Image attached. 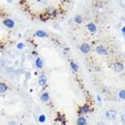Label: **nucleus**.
Returning <instances> with one entry per match:
<instances>
[{
    "label": "nucleus",
    "mask_w": 125,
    "mask_h": 125,
    "mask_svg": "<svg viewBox=\"0 0 125 125\" xmlns=\"http://www.w3.org/2000/svg\"><path fill=\"white\" fill-rule=\"evenodd\" d=\"M24 44H23V43H18V44H17V48L18 49H23V48H24Z\"/></svg>",
    "instance_id": "20"
},
{
    "label": "nucleus",
    "mask_w": 125,
    "mask_h": 125,
    "mask_svg": "<svg viewBox=\"0 0 125 125\" xmlns=\"http://www.w3.org/2000/svg\"><path fill=\"white\" fill-rule=\"evenodd\" d=\"M32 55H34V56L38 57V52H37V51H32Z\"/></svg>",
    "instance_id": "24"
},
{
    "label": "nucleus",
    "mask_w": 125,
    "mask_h": 125,
    "mask_svg": "<svg viewBox=\"0 0 125 125\" xmlns=\"http://www.w3.org/2000/svg\"><path fill=\"white\" fill-rule=\"evenodd\" d=\"M117 115H118V113H117L116 109H107L106 112H105V119L108 120V121H114L116 120L117 118Z\"/></svg>",
    "instance_id": "1"
},
{
    "label": "nucleus",
    "mask_w": 125,
    "mask_h": 125,
    "mask_svg": "<svg viewBox=\"0 0 125 125\" xmlns=\"http://www.w3.org/2000/svg\"><path fill=\"white\" fill-rule=\"evenodd\" d=\"M97 100H98L99 102H100V101H101V97H100V96H97Z\"/></svg>",
    "instance_id": "26"
},
{
    "label": "nucleus",
    "mask_w": 125,
    "mask_h": 125,
    "mask_svg": "<svg viewBox=\"0 0 125 125\" xmlns=\"http://www.w3.org/2000/svg\"><path fill=\"white\" fill-rule=\"evenodd\" d=\"M44 14L45 15H51L52 17H54V16L56 15V11H55V9H54L53 6H48V7H46Z\"/></svg>",
    "instance_id": "8"
},
{
    "label": "nucleus",
    "mask_w": 125,
    "mask_h": 125,
    "mask_svg": "<svg viewBox=\"0 0 125 125\" xmlns=\"http://www.w3.org/2000/svg\"><path fill=\"white\" fill-rule=\"evenodd\" d=\"M118 97H119V99L125 100V90H121V91L118 93Z\"/></svg>",
    "instance_id": "17"
},
{
    "label": "nucleus",
    "mask_w": 125,
    "mask_h": 125,
    "mask_svg": "<svg viewBox=\"0 0 125 125\" xmlns=\"http://www.w3.org/2000/svg\"><path fill=\"white\" fill-rule=\"evenodd\" d=\"M97 125H104V124H103L102 122H99V123H98V124H97Z\"/></svg>",
    "instance_id": "27"
},
{
    "label": "nucleus",
    "mask_w": 125,
    "mask_h": 125,
    "mask_svg": "<svg viewBox=\"0 0 125 125\" xmlns=\"http://www.w3.org/2000/svg\"><path fill=\"white\" fill-rule=\"evenodd\" d=\"M121 31H122L123 33H125V26H124V27H122V29H121Z\"/></svg>",
    "instance_id": "25"
},
{
    "label": "nucleus",
    "mask_w": 125,
    "mask_h": 125,
    "mask_svg": "<svg viewBox=\"0 0 125 125\" xmlns=\"http://www.w3.org/2000/svg\"><path fill=\"white\" fill-rule=\"evenodd\" d=\"M124 38H125V34H124Z\"/></svg>",
    "instance_id": "28"
},
{
    "label": "nucleus",
    "mask_w": 125,
    "mask_h": 125,
    "mask_svg": "<svg viewBox=\"0 0 125 125\" xmlns=\"http://www.w3.org/2000/svg\"><path fill=\"white\" fill-rule=\"evenodd\" d=\"M114 70L117 73H122L124 71V65L121 62H116L114 64Z\"/></svg>",
    "instance_id": "3"
},
{
    "label": "nucleus",
    "mask_w": 125,
    "mask_h": 125,
    "mask_svg": "<svg viewBox=\"0 0 125 125\" xmlns=\"http://www.w3.org/2000/svg\"><path fill=\"white\" fill-rule=\"evenodd\" d=\"M123 34H125V33H123Z\"/></svg>",
    "instance_id": "29"
},
{
    "label": "nucleus",
    "mask_w": 125,
    "mask_h": 125,
    "mask_svg": "<svg viewBox=\"0 0 125 125\" xmlns=\"http://www.w3.org/2000/svg\"><path fill=\"white\" fill-rule=\"evenodd\" d=\"M34 64H36V67H37L38 69H42V68H43V66H44L42 58H41V57H39V56L36 58V61H34Z\"/></svg>",
    "instance_id": "12"
},
{
    "label": "nucleus",
    "mask_w": 125,
    "mask_h": 125,
    "mask_svg": "<svg viewBox=\"0 0 125 125\" xmlns=\"http://www.w3.org/2000/svg\"><path fill=\"white\" fill-rule=\"evenodd\" d=\"M83 16L81 15H76L75 17H74V22L77 23V24H80V23H83Z\"/></svg>",
    "instance_id": "15"
},
{
    "label": "nucleus",
    "mask_w": 125,
    "mask_h": 125,
    "mask_svg": "<svg viewBox=\"0 0 125 125\" xmlns=\"http://www.w3.org/2000/svg\"><path fill=\"white\" fill-rule=\"evenodd\" d=\"M3 25H4L5 27H7V28H13V27L15 26V21L10 18H6V19L3 20Z\"/></svg>",
    "instance_id": "6"
},
{
    "label": "nucleus",
    "mask_w": 125,
    "mask_h": 125,
    "mask_svg": "<svg viewBox=\"0 0 125 125\" xmlns=\"http://www.w3.org/2000/svg\"><path fill=\"white\" fill-rule=\"evenodd\" d=\"M96 52L99 55H107V49L103 45H99L96 47Z\"/></svg>",
    "instance_id": "5"
},
{
    "label": "nucleus",
    "mask_w": 125,
    "mask_h": 125,
    "mask_svg": "<svg viewBox=\"0 0 125 125\" xmlns=\"http://www.w3.org/2000/svg\"><path fill=\"white\" fill-rule=\"evenodd\" d=\"M36 36L38 37V38H47L48 37V33L47 32H45L44 30H38V31H36Z\"/></svg>",
    "instance_id": "13"
},
{
    "label": "nucleus",
    "mask_w": 125,
    "mask_h": 125,
    "mask_svg": "<svg viewBox=\"0 0 125 125\" xmlns=\"http://www.w3.org/2000/svg\"><path fill=\"white\" fill-rule=\"evenodd\" d=\"M87 29L90 31V32H92V33L97 32V26L94 24V23H92V22H90V23H88V24H87Z\"/></svg>",
    "instance_id": "9"
},
{
    "label": "nucleus",
    "mask_w": 125,
    "mask_h": 125,
    "mask_svg": "<svg viewBox=\"0 0 125 125\" xmlns=\"http://www.w3.org/2000/svg\"><path fill=\"white\" fill-rule=\"evenodd\" d=\"M79 49H80V51L83 53L88 54L90 51H91V46H90V44H88V43H83V44L80 45Z\"/></svg>",
    "instance_id": "4"
},
{
    "label": "nucleus",
    "mask_w": 125,
    "mask_h": 125,
    "mask_svg": "<svg viewBox=\"0 0 125 125\" xmlns=\"http://www.w3.org/2000/svg\"><path fill=\"white\" fill-rule=\"evenodd\" d=\"M90 112H91V108L89 104H83V106L78 108V115H88Z\"/></svg>",
    "instance_id": "2"
},
{
    "label": "nucleus",
    "mask_w": 125,
    "mask_h": 125,
    "mask_svg": "<svg viewBox=\"0 0 125 125\" xmlns=\"http://www.w3.org/2000/svg\"><path fill=\"white\" fill-rule=\"evenodd\" d=\"M70 67H71V69L73 70L74 72H77V70H78V66H77L74 62H70Z\"/></svg>",
    "instance_id": "16"
},
{
    "label": "nucleus",
    "mask_w": 125,
    "mask_h": 125,
    "mask_svg": "<svg viewBox=\"0 0 125 125\" xmlns=\"http://www.w3.org/2000/svg\"><path fill=\"white\" fill-rule=\"evenodd\" d=\"M38 83H39V85H41V87H44V85L47 84V76L45 74L40 75V77H39V79H38Z\"/></svg>",
    "instance_id": "7"
},
{
    "label": "nucleus",
    "mask_w": 125,
    "mask_h": 125,
    "mask_svg": "<svg viewBox=\"0 0 125 125\" xmlns=\"http://www.w3.org/2000/svg\"><path fill=\"white\" fill-rule=\"evenodd\" d=\"M121 122L125 125V114H123L122 116H121Z\"/></svg>",
    "instance_id": "21"
},
{
    "label": "nucleus",
    "mask_w": 125,
    "mask_h": 125,
    "mask_svg": "<svg viewBox=\"0 0 125 125\" xmlns=\"http://www.w3.org/2000/svg\"><path fill=\"white\" fill-rule=\"evenodd\" d=\"M9 125H16V122L14 120H10V122H9Z\"/></svg>",
    "instance_id": "22"
},
{
    "label": "nucleus",
    "mask_w": 125,
    "mask_h": 125,
    "mask_svg": "<svg viewBox=\"0 0 125 125\" xmlns=\"http://www.w3.org/2000/svg\"><path fill=\"white\" fill-rule=\"evenodd\" d=\"M25 77H26V79H28V78H30V74L29 73H26L25 74Z\"/></svg>",
    "instance_id": "23"
},
{
    "label": "nucleus",
    "mask_w": 125,
    "mask_h": 125,
    "mask_svg": "<svg viewBox=\"0 0 125 125\" xmlns=\"http://www.w3.org/2000/svg\"><path fill=\"white\" fill-rule=\"evenodd\" d=\"M40 98H41V100L43 101V102H48L49 99H50V95H49L48 92H44L40 96Z\"/></svg>",
    "instance_id": "11"
},
{
    "label": "nucleus",
    "mask_w": 125,
    "mask_h": 125,
    "mask_svg": "<svg viewBox=\"0 0 125 125\" xmlns=\"http://www.w3.org/2000/svg\"><path fill=\"white\" fill-rule=\"evenodd\" d=\"M40 19H41L43 22H45V21L48 20V17H47V16L44 14V15H41V16H40Z\"/></svg>",
    "instance_id": "19"
},
{
    "label": "nucleus",
    "mask_w": 125,
    "mask_h": 125,
    "mask_svg": "<svg viewBox=\"0 0 125 125\" xmlns=\"http://www.w3.org/2000/svg\"><path fill=\"white\" fill-rule=\"evenodd\" d=\"M87 119L83 116H79L76 120V125H87Z\"/></svg>",
    "instance_id": "10"
},
{
    "label": "nucleus",
    "mask_w": 125,
    "mask_h": 125,
    "mask_svg": "<svg viewBox=\"0 0 125 125\" xmlns=\"http://www.w3.org/2000/svg\"><path fill=\"white\" fill-rule=\"evenodd\" d=\"M38 121L40 123H44L46 121V116L45 115H40V116H39V118H38Z\"/></svg>",
    "instance_id": "18"
},
{
    "label": "nucleus",
    "mask_w": 125,
    "mask_h": 125,
    "mask_svg": "<svg viewBox=\"0 0 125 125\" xmlns=\"http://www.w3.org/2000/svg\"><path fill=\"white\" fill-rule=\"evenodd\" d=\"M7 85L4 83H0V94H4L7 91Z\"/></svg>",
    "instance_id": "14"
}]
</instances>
